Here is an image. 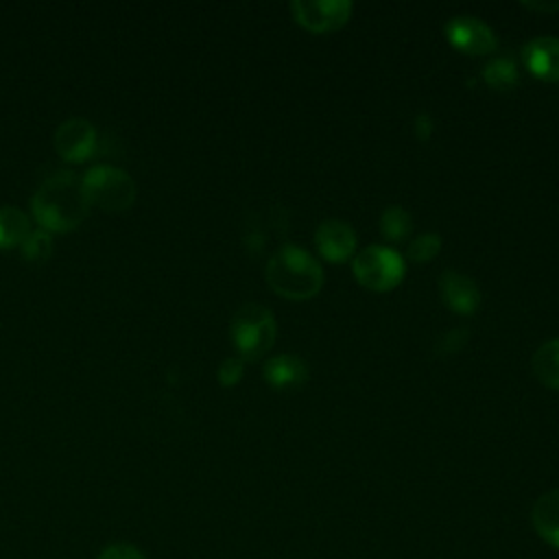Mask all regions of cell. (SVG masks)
Wrapping results in <instances>:
<instances>
[{"instance_id": "11", "label": "cell", "mask_w": 559, "mask_h": 559, "mask_svg": "<svg viewBox=\"0 0 559 559\" xmlns=\"http://www.w3.org/2000/svg\"><path fill=\"white\" fill-rule=\"evenodd\" d=\"M524 66L539 79L559 81V39L535 37L522 46Z\"/></svg>"}, {"instance_id": "15", "label": "cell", "mask_w": 559, "mask_h": 559, "mask_svg": "<svg viewBox=\"0 0 559 559\" xmlns=\"http://www.w3.org/2000/svg\"><path fill=\"white\" fill-rule=\"evenodd\" d=\"M31 234V221L28 216L13 205L0 207V249L17 247L26 240Z\"/></svg>"}, {"instance_id": "18", "label": "cell", "mask_w": 559, "mask_h": 559, "mask_svg": "<svg viewBox=\"0 0 559 559\" xmlns=\"http://www.w3.org/2000/svg\"><path fill=\"white\" fill-rule=\"evenodd\" d=\"M22 247V255L26 260H33V262H44L50 258L52 253V238L48 231L44 229H31V234L26 236V240L20 245Z\"/></svg>"}, {"instance_id": "20", "label": "cell", "mask_w": 559, "mask_h": 559, "mask_svg": "<svg viewBox=\"0 0 559 559\" xmlns=\"http://www.w3.org/2000/svg\"><path fill=\"white\" fill-rule=\"evenodd\" d=\"M242 371H245V360L240 356L225 358L218 367V380L223 386H234L242 378Z\"/></svg>"}, {"instance_id": "2", "label": "cell", "mask_w": 559, "mask_h": 559, "mask_svg": "<svg viewBox=\"0 0 559 559\" xmlns=\"http://www.w3.org/2000/svg\"><path fill=\"white\" fill-rule=\"evenodd\" d=\"M269 286L286 299H310L323 286L321 264L301 247L286 242L266 262Z\"/></svg>"}, {"instance_id": "17", "label": "cell", "mask_w": 559, "mask_h": 559, "mask_svg": "<svg viewBox=\"0 0 559 559\" xmlns=\"http://www.w3.org/2000/svg\"><path fill=\"white\" fill-rule=\"evenodd\" d=\"M413 218L402 205H386L380 216V231L386 240H404L411 231Z\"/></svg>"}, {"instance_id": "1", "label": "cell", "mask_w": 559, "mask_h": 559, "mask_svg": "<svg viewBox=\"0 0 559 559\" xmlns=\"http://www.w3.org/2000/svg\"><path fill=\"white\" fill-rule=\"evenodd\" d=\"M31 210L44 231H72L90 212L83 194L81 177L72 170H57L48 175L31 199Z\"/></svg>"}, {"instance_id": "14", "label": "cell", "mask_w": 559, "mask_h": 559, "mask_svg": "<svg viewBox=\"0 0 559 559\" xmlns=\"http://www.w3.org/2000/svg\"><path fill=\"white\" fill-rule=\"evenodd\" d=\"M531 367L535 378L544 386L559 391V338H550L542 343L531 358Z\"/></svg>"}, {"instance_id": "9", "label": "cell", "mask_w": 559, "mask_h": 559, "mask_svg": "<svg viewBox=\"0 0 559 559\" xmlns=\"http://www.w3.org/2000/svg\"><path fill=\"white\" fill-rule=\"evenodd\" d=\"M314 245L319 253L330 262L347 260L356 249V231L347 221L328 218L319 223L314 231Z\"/></svg>"}, {"instance_id": "22", "label": "cell", "mask_w": 559, "mask_h": 559, "mask_svg": "<svg viewBox=\"0 0 559 559\" xmlns=\"http://www.w3.org/2000/svg\"><path fill=\"white\" fill-rule=\"evenodd\" d=\"M98 559H146V557L131 544H111L103 548Z\"/></svg>"}, {"instance_id": "10", "label": "cell", "mask_w": 559, "mask_h": 559, "mask_svg": "<svg viewBox=\"0 0 559 559\" xmlns=\"http://www.w3.org/2000/svg\"><path fill=\"white\" fill-rule=\"evenodd\" d=\"M439 290L443 304L461 314H469L480 304V290L472 277L459 271H443L439 277Z\"/></svg>"}, {"instance_id": "13", "label": "cell", "mask_w": 559, "mask_h": 559, "mask_svg": "<svg viewBox=\"0 0 559 559\" xmlns=\"http://www.w3.org/2000/svg\"><path fill=\"white\" fill-rule=\"evenodd\" d=\"M264 380L273 389H297L308 380V367L293 354H280L266 360Z\"/></svg>"}, {"instance_id": "16", "label": "cell", "mask_w": 559, "mask_h": 559, "mask_svg": "<svg viewBox=\"0 0 559 559\" xmlns=\"http://www.w3.org/2000/svg\"><path fill=\"white\" fill-rule=\"evenodd\" d=\"M483 79L493 90H509L518 83V68L511 57H498L485 66Z\"/></svg>"}, {"instance_id": "23", "label": "cell", "mask_w": 559, "mask_h": 559, "mask_svg": "<svg viewBox=\"0 0 559 559\" xmlns=\"http://www.w3.org/2000/svg\"><path fill=\"white\" fill-rule=\"evenodd\" d=\"M432 129H435V122H432V116L430 114H417L415 116V122H413V131L419 140H428L432 135Z\"/></svg>"}, {"instance_id": "19", "label": "cell", "mask_w": 559, "mask_h": 559, "mask_svg": "<svg viewBox=\"0 0 559 559\" xmlns=\"http://www.w3.org/2000/svg\"><path fill=\"white\" fill-rule=\"evenodd\" d=\"M439 249H441V238L432 231H426V234H419L411 240L408 258L413 262H428L439 253Z\"/></svg>"}, {"instance_id": "4", "label": "cell", "mask_w": 559, "mask_h": 559, "mask_svg": "<svg viewBox=\"0 0 559 559\" xmlns=\"http://www.w3.org/2000/svg\"><path fill=\"white\" fill-rule=\"evenodd\" d=\"M83 194L90 203V207H100L107 212H124L133 205L135 201V181L131 179L129 173L100 164L92 166L83 177H81Z\"/></svg>"}, {"instance_id": "21", "label": "cell", "mask_w": 559, "mask_h": 559, "mask_svg": "<svg viewBox=\"0 0 559 559\" xmlns=\"http://www.w3.org/2000/svg\"><path fill=\"white\" fill-rule=\"evenodd\" d=\"M465 338H467V330L465 328H454V330H450L441 336V341L437 343V349L443 352V354L459 352L465 345Z\"/></svg>"}, {"instance_id": "24", "label": "cell", "mask_w": 559, "mask_h": 559, "mask_svg": "<svg viewBox=\"0 0 559 559\" xmlns=\"http://www.w3.org/2000/svg\"><path fill=\"white\" fill-rule=\"evenodd\" d=\"M524 7H528L533 11H557L559 9V0L557 2H524Z\"/></svg>"}, {"instance_id": "8", "label": "cell", "mask_w": 559, "mask_h": 559, "mask_svg": "<svg viewBox=\"0 0 559 559\" xmlns=\"http://www.w3.org/2000/svg\"><path fill=\"white\" fill-rule=\"evenodd\" d=\"M445 37L452 46L469 55H485L496 48L493 31L474 15H454L445 24Z\"/></svg>"}, {"instance_id": "7", "label": "cell", "mask_w": 559, "mask_h": 559, "mask_svg": "<svg viewBox=\"0 0 559 559\" xmlns=\"http://www.w3.org/2000/svg\"><path fill=\"white\" fill-rule=\"evenodd\" d=\"M96 129L85 118H68L63 120L52 135V144L59 157L66 162L81 164L96 153Z\"/></svg>"}, {"instance_id": "3", "label": "cell", "mask_w": 559, "mask_h": 559, "mask_svg": "<svg viewBox=\"0 0 559 559\" xmlns=\"http://www.w3.org/2000/svg\"><path fill=\"white\" fill-rule=\"evenodd\" d=\"M275 319L266 306L245 304L240 306L229 323L231 343L242 360L262 358L275 343Z\"/></svg>"}, {"instance_id": "12", "label": "cell", "mask_w": 559, "mask_h": 559, "mask_svg": "<svg viewBox=\"0 0 559 559\" xmlns=\"http://www.w3.org/2000/svg\"><path fill=\"white\" fill-rule=\"evenodd\" d=\"M531 524L546 544L559 548V489H550L535 500Z\"/></svg>"}, {"instance_id": "5", "label": "cell", "mask_w": 559, "mask_h": 559, "mask_svg": "<svg viewBox=\"0 0 559 559\" xmlns=\"http://www.w3.org/2000/svg\"><path fill=\"white\" fill-rule=\"evenodd\" d=\"M352 271L362 286L371 290H389L400 284L406 269L397 251L382 245H369L354 255Z\"/></svg>"}, {"instance_id": "6", "label": "cell", "mask_w": 559, "mask_h": 559, "mask_svg": "<svg viewBox=\"0 0 559 559\" xmlns=\"http://www.w3.org/2000/svg\"><path fill=\"white\" fill-rule=\"evenodd\" d=\"M290 11L295 20L312 31V33H328L341 28L352 13L349 0H295L290 2Z\"/></svg>"}]
</instances>
